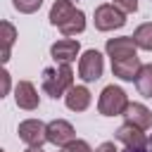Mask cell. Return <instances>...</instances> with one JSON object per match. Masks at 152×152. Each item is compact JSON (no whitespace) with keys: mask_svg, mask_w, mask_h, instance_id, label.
I'll return each mask as SVG.
<instances>
[{"mask_svg":"<svg viewBox=\"0 0 152 152\" xmlns=\"http://www.w3.org/2000/svg\"><path fill=\"white\" fill-rule=\"evenodd\" d=\"M74 86V71L71 64H59V66H48L43 69V90L52 100L64 97L66 90Z\"/></svg>","mask_w":152,"mask_h":152,"instance_id":"cell-1","label":"cell"},{"mask_svg":"<svg viewBox=\"0 0 152 152\" xmlns=\"http://www.w3.org/2000/svg\"><path fill=\"white\" fill-rule=\"evenodd\" d=\"M126 107H128V95L124 88H119L114 83L102 88V93L97 97V112L102 116H124Z\"/></svg>","mask_w":152,"mask_h":152,"instance_id":"cell-2","label":"cell"},{"mask_svg":"<svg viewBox=\"0 0 152 152\" xmlns=\"http://www.w3.org/2000/svg\"><path fill=\"white\" fill-rule=\"evenodd\" d=\"M93 21H95L97 31H114V28L126 26V12L121 7H116L114 2H102L95 7Z\"/></svg>","mask_w":152,"mask_h":152,"instance_id":"cell-3","label":"cell"},{"mask_svg":"<svg viewBox=\"0 0 152 152\" xmlns=\"http://www.w3.org/2000/svg\"><path fill=\"white\" fill-rule=\"evenodd\" d=\"M17 133H19V140L26 142L28 147H43L48 142V124H43L40 119H24Z\"/></svg>","mask_w":152,"mask_h":152,"instance_id":"cell-4","label":"cell"},{"mask_svg":"<svg viewBox=\"0 0 152 152\" xmlns=\"http://www.w3.org/2000/svg\"><path fill=\"white\" fill-rule=\"evenodd\" d=\"M102 71H104V57L97 50L90 48L78 57V76H81V81L93 83V81H97L102 76Z\"/></svg>","mask_w":152,"mask_h":152,"instance_id":"cell-5","label":"cell"},{"mask_svg":"<svg viewBox=\"0 0 152 152\" xmlns=\"http://www.w3.org/2000/svg\"><path fill=\"white\" fill-rule=\"evenodd\" d=\"M71 140H76V131L66 119H55L48 124V142L55 147H66Z\"/></svg>","mask_w":152,"mask_h":152,"instance_id":"cell-6","label":"cell"},{"mask_svg":"<svg viewBox=\"0 0 152 152\" xmlns=\"http://www.w3.org/2000/svg\"><path fill=\"white\" fill-rule=\"evenodd\" d=\"M78 55H81V43L74 38H62L50 45V57L59 64H71Z\"/></svg>","mask_w":152,"mask_h":152,"instance_id":"cell-7","label":"cell"},{"mask_svg":"<svg viewBox=\"0 0 152 152\" xmlns=\"http://www.w3.org/2000/svg\"><path fill=\"white\" fill-rule=\"evenodd\" d=\"M14 102H17L19 109L33 112L40 104V95H38V90H36V86L31 81H19L14 86Z\"/></svg>","mask_w":152,"mask_h":152,"instance_id":"cell-8","label":"cell"},{"mask_svg":"<svg viewBox=\"0 0 152 152\" xmlns=\"http://www.w3.org/2000/svg\"><path fill=\"white\" fill-rule=\"evenodd\" d=\"M104 52L109 59H121V57L138 55V45H135L133 36H119V38H109L104 43Z\"/></svg>","mask_w":152,"mask_h":152,"instance_id":"cell-9","label":"cell"},{"mask_svg":"<svg viewBox=\"0 0 152 152\" xmlns=\"http://www.w3.org/2000/svg\"><path fill=\"white\" fill-rule=\"evenodd\" d=\"M142 69V62L138 55H131V57H121V59H112V74L121 81H135L138 74Z\"/></svg>","mask_w":152,"mask_h":152,"instance_id":"cell-10","label":"cell"},{"mask_svg":"<svg viewBox=\"0 0 152 152\" xmlns=\"http://www.w3.org/2000/svg\"><path fill=\"white\" fill-rule=\"evenodd\" d=\"M114 138H116L119 142H124L126 147H145V145L150 142V140H147V135H145V131H142V128H138V126H135V124H131V121L121 124V126L116 128Z\"/></svg>","mask_w":152,"mask_h":152,"instance_id":"cell-11","label":"cell"},{"mask_svg":"<svg viewBox=\"0 0 152 152\" xmlns=\"http://www.w3.org/2000/svg\"><path fill=\"white\" fill-rule=\"evenodd\" d=\"M90 102H93V93L86 88V86H71L69 90H66V95H64V104H66V109H71V112H86L88 107H90Z\"/></svg>","mask_w":152,"mask_h":152,"instance_id":"cell-12","label":"cell"},{"mask_svg":"<svg viewBox=\"0 0 152 152\" xmlns=\"http://www.w3.org/2000/svg\"><path fill=\"white\" fill-rule=\"evenodd\" d=\"M124 119L131 121V124H135V126L142 128V131H147V128L152 126V112H150L142 102H128V107H126V112H124Z\"/></svg>","mask_w":152,"mask_h":152,"instance_id":"cell-13","label":"cell"},{"mask_svg":"<svg viewBox=\"0 0 152 152\" xmlns=\"http://www.w3.org/2000/svg\"><path fill=\"white\" fill-rule=\"evenodd\" d=\"M76 7H74V2L71 0H55L52 2V7H50V24L52 26H62L69 17H71V12H74Z\"/></svg>","mask_w":152,"mask_h":152,"instance_id":"cell-14","label":"cell"},{"mask_svg":"<svg viewBox=\"0 0 152 152\" xmlns=\"http://www.w3.org/2000/svg\"><path fill=\"white\" fill-rule=\"evenodd\" d=\"M59 31H62V36H66V38L83 33V31H86V14H83V10H74L71 17L59 26Z\"/></svg>","mask_w":152,"mask_h":152,"instance_id":"cell-15","label":"cell"},{"mask_svg":"<svg viewBox=\"0 0 152 152\" xmlns=\"http://www.w3.org/2000/svg\"><path fill=\"white\" fill-rule=\"evenodd\" d=\"M0 31H2V64H7L10 62V52H12V45H14V40H17V28H14V24L12 21H2L0 24Z\"/></svg>","mask_w":152,"mask_h":152,"instance_id":"cell-16","label":"cell"},{"mask_svg":"<svg viewBox=\"0 0 152 152\" xmlns=\"http://www.w3.org/2000/svg\"><path fill=\"white\" fill-rule=\"evenodd\" d=\"M133 40H135L138 50H147V52H152V21L140 24V26L133 31Z\"/></svg>","mask_w":152,"mask_h":152,"instance_id":"cell-17","label":"cell"},{"mask_svg":"<svg viewBox=\"0 0 152 152\" xmlns=\"http://www.w3.org/2000/svg\"><path fill=\"white\" fill-rule=\"evenodd\" d=\"M135 88L142 97H150L152 100V62L150 64H142L138 78H135Z\"/></svg>","mask_w":152,"mask_h":152,"instance_id":"cell-18","label":"cell"},{"mask_svg":"<svg viewBox=\"0 0 152 152\" xmlns=\"http://www.w3.org/2000/svg\"><path fill=\"white\" fill-rule=\"evenodd\" d=\"M12 7L21 14H33L43 7V0H12Z\"/></svg>","mask_w":152,"mask_h":152,"instance_id":"cell-19","label":"cell"},{"mask_svg":"<svg viewBox=\"0 0 152 152\" xmlns=\"http://www.w3.org/2000/svg\"><path fill=\"white\" fill-rule=\"evenodd\" d=\"M62 152H93V150H90V145H88L86 140L76 138V140H71L66 147H62Z\"/></svg>","mask_w":152,"mask_h":152,"instance_id":"cell-20","label":"cell"},{"mask_svg":"<svg viewBox=\"0 0 152 152\" xmlns=\"http://www.w3.org/2000/svg\"><path fill=\"white\" fill-rule=\"evenodd\" d=\"M114 5H116V7H121L126 14L138 12V0H114Z\"/></svg>","mask_w":152,"mask_h":152,"instance_id":"cell-21","label":"cell"},{"mask_svg":"<svg viewBox=\"0 0 152 152\" xmlns=\"http://www.w3.org/2000/svg\"><path fill=\"white\" fill-rule=\"evenodd\" d=\"M0 76H2V90H0V97H5V95L10 93V86H12V81H10V71H7V69H2V71H0Z\"/></svg>","mask_w":152,"mask_h":152,"instance_id":"cell-22","label":"cell"},{"mask_svg":"<svg viewBox=\"0 0 152 152\" xmlns=\"http://www.w3.org/2000/svg\"><path fill=\"white\" fill-rule=\"evenodd\" d=\"M93 152H119V150H116V145H114V142H109V140H107V142L97 145V147H95Z\"/></svg>","mask_w":152,"mask_h":152,"instance_id":"cell-23","label":"cell"},{"mask_svg":"<svg viewBox=\"0 0 152 152\" xmlns=\"http://www.w3.org/2000/svg\"><path fill=\"white\" fill-rule=\"evenodd\" d=\"M124 152H152V142H147L145 147H126Z\"/></svg>","mask_w":152,"mask_h":152,"instance_id":"cell-24","label":"cell"},{"mask_svg":"<svg viewBox=\"0 0 152 152\" xmlns=\"http://www.w3.org/2000/svg\"><path fill=\"white\" fill-rule=\"evenodd\" d=\"M24 152H45L43 147H28V150H24Z\"/></svg>","mask_w":152,"mask_h":152,"instance_id":"cell-25","label":"cell"},{"mask_svg":"<svg viewBox=\"0 0 152 152\" xmlns=\"http://www.w3.org/2000/svg\"><path fill=\"white\" fill-rule=\"evenodd\" d=\"M150 142H152V140H150Z\"/></svg>","mask_w":152,"mask_h":152,"instance_id":"cell-26","label":"cell"}]
</instances>
